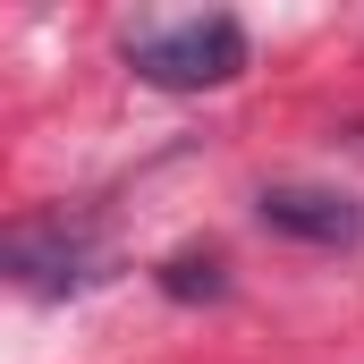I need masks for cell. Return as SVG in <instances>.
Wrapping results in <instances>:
<instances>
[{
	"label": "cell",
	"mask_w": 364,
	"mask_h": 364,
	"mask_svg": "<svg viewBox=\"0 0 364 364\" xmlns=\"http://www.w3.org/2000/svg\"><path fill=\"white\" fill-rule=\"evenodd\" d=\"M161 288H170V296H220L229 279H220V263H212V255H203V263H195V255H178V263L161 272Z\"/></svg>",
	"instance_id": "4"
},
{
	"label": "cell",
	"mask_w": 364,
	"mask_h": 364,
	"mask_svg": "<svg viewBox=\"0 0 364 364\" xmlns=\"http://www.w3.org/2000/svg\"><path fill=\"white\" fill-rule=\"evenodd\" d=\"M127 68L161 93H212L246 77V26L237 17H170L127 34Z\"/></svg>",
	"instance_id": "1"
},
{
	"label": "cell",
	"mask_w": 364,
	"mask_h": 364,
	"mask_svg": "<svg viewBox=\"0 0 364 364\" xmlns=\"http://www.w3.org/2000/svg\"><path fill=\"white\" fill-rule=\"evenodd\" d=\"M263 229H279V237H296V246H356L364 237V203L356 195H339V186H263Z\"/></svg>",
	"instance_id": "3"
},
{
	"label": "cell",
	"mask_w": 364,
	"mask_h": 364,
	"mask_svg": "<svg viewBox=\"0 0 364 364\" xmlns=\"http://www.w3.org/2000/svg\"><path fill=\"white\" fill-rule=\"evenodd\" d=\"M68 279H93V229L85 220H17V229H0V288L60 296Z\"/></svg>",
	"instance_id": "2"
}]
</instances>
